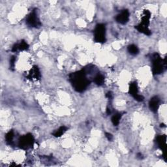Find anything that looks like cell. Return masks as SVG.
<instances>
[{"instance_id": "1", "label": "cell", "mask_w": 167, "mask_h": 167, "mask_svg": "<svg viewBox=\"0 0 167 167\" xmlns=\"http://www.w3.org/2000/svg\"><path fill=\"white\" fill-rule=\"evenodd\" d=\"M88 73L87 68L85 67L79 71L73 73L69 75L70 82L76 91L82 92L85 91L91 84V80L87 77Z\"/></svg>"}, {"instance_id": "2", "label": "cell", "mask_w": 167, "mask_h": 167, "mask_svg": "<svg viewBox=\"0 0 167 167\" xmlns=\"http://www.w3.org/2000/svg\"><path fill=\"white\" fill-rule=\"evenodd\" d=\"M152 72L154 75H160L166 68V57L162 59L159 54L155 53L152 56Z\"/></svg>"}, {"instance_id": "3", "label": "cell", "mask_w": 167, "mask_h": 167, "mask_svg": "<svg viewBox=\"0 0 167 167\" xmlns=\"http://www.w3.org/2000/svg\"><path fill=\"white\" fill-rule=\"evenodd\" d=\"M35 139L33 136L28 133L27 135L22 136L18 140V146L22 150H27L33 146Z\"/></svg>"}, {"instance_id": "4", "label": "cell", "mask_w": 167, "mask_h": 167, "mask_svg": "<svg viewBox=\"0 0 167 167\" xmlns=\"http://www.w3.org/2000/svg\"><path fill=\"white\" fill-rule=\"evenodd\" d=\"M94 40L96 43H104L106 41V27L103 24L96 25L94 30Z\"/></svg>"}, {"instance_id": "5", "label": "cell", "mask_w": 167, "mask_h": 167, "mask_svg": "<svg viewBox=\"0 0 167 167\" xmlns=\"http://www.w3.org/2000/svg\"><path fill=\"white\" fill-rule=\"evenodd\" d=\"M27 24L30 27L39 28L41 25V23L39 19L36 11L34 10L32 13L29 14L26 19Z\"/></svg>"}, {"instance_id": "6", "label": "cell", "mask_w": 167, "mask_h": 167, "mask_svg": "<svg viewBox=\"0 0 167 167\" xmlns=\"http://www.w3.org/2000/svg\"><path fill=\"white\" fill-rule=\"evenodd\" d=\"M156 142L158 144L159 147L163 151V158L165 161L166 159V135H159L156 137Z\"/></svg>"}, {"instance_id": "7", "label": "cell", "mask_w": 167, "mask_h": 167, "mask_svg": "<svg viewBox=\"0 0 167 167\" xmlns=\"http://www.w3.org/2000/svg\"><path fill=\"white\" fill-rule=\"evenodd\" d=\"M129 12L127 9L124 10L122 12L118 14L116 17V20L117 22L121 24H127L129 20Z\"/></svg>"}, {"instance_id": "8", "label": "cell", "mask_w": 167, "mask_h": 167, "mask_svg": "<svg viewBox=\"0 0 167 167\" xmlns=\"http://www.w3.org/2000/svg\"><path fill=\"white\" fill-rule=\"evenodd\" d=\"M159 104H160V99H159L157 96H154V97L151 98L149 102V107L150 110L154 113H156L157 110L159 109Z\"/></svg>"}, {"instance_id": "9", "label": "cell", "mask_w": 167, "mask_h": 167, "mask_svg": "<svg viewBox=\"0 0 167 167\" xmlns=\"http://www.w3.org/2000/svg\"><path fill=\"white\" fill-rule=\"evenodd\" d=\"M27 78L29 79H35L36 80H39L40 78V73L37 66H33V68L31 69L29 75L27 76Z\"/></svg>"}, {"instance_id": "10", "label": "cell", "mask_w": 167, "mask_h": 167, "mask_svg": "<svg viewBox=\"0 0 167 167\" xmlns=\"http://www.w3.org/2000/svg\"><path fill=\"white\" fill-rule=\"evenodd\" d=\"M150 18H151V13L149 10H144L142 14V18H141L142 21H141L140 24L144 25V26L148 27V25H150Z\"/></svg>"}, {"instance_id": "11", "label": "cell", "mask_w": 167, "mask_h": 167, "mask_svg": "<svg viewBox=\"0 0 167 167\" xmlns=\"http://www.w3.org/2000/svg\"><path fill=\"white\" fill-rule=\"evenodd\" d=\"M29 49V44L25 41V40H22L20 41V43H17L14 44L13 46L12 51L13 52H16L17 50H25Z\"/></svg>"}, {"instance_id": "12", "label": "cell", "mask_w": 167, "mask_h": 167, "mask_svg": "<svg viewBox=\"0 0 167 167\" xmlns=\"http://www.w3.org/2000/svg\"><path fill=\"white\" fill-rule=\"evenodd\" d=\"M129 92L130 95L133 96V97H136L137 95H139V90H138V86H137L136 82H133L129 86Z\"/></svg>"}, {"instance_id": "13", "label": "cell", "mask_w": 167, "mask_h": 167, "mask_svg": "<svg viewBox=\"0 0 167 167\" xmlns=\"http://www.w3.org/2000/svg\"><path fill=\"white\" fill-rule=\"evenodd\" d=\"M135 28L138 30L140 33H144V35H150L151 34V31L148 28V27L146 26H144L143 25H141L140 24L137 25L135 26Z\"/></svg>"}, {"instance_id": "14", "label": "cell", "mask_w": 167, "mask_h": 167, "mask_svg": "<svg viewBox=\"0 0 167 167\" xmlns=\"http://www.w3.org/2000/svg\"><path fill=\"white\" fill-rule=\"evenodd\" d=\"M94 82L97 86H102L104 84V82H105V77L103 76V75L99 73L95 75L94 79Z\"/></svg>"}, {"instance_id": "15", "label": "cell", "mask_w": 167, "mask_h": 167, "mask_svg": "<svg viewBox=\"0 0 167 167\" xmlns=\"http://www.w3.org/2000/svg\"><path fill=\"white\" fill-rule=\"evenodd\" d=\"M67 130V127L65 126H61L53 133V135L55 137H60L64 134Z\"/></svg>"}, {"instance_id": "16", "label": "cell", "mask_w": 167, "mask_h": 167, "mask_svg": "<svg viewBox=\"0 0 167 167\" xmlns=\"http://www.w3.org/2000/svg\"><path fill=\"white\" fill-rule=\"evenodd\" d=\"M127 50H128L129 54L133 55H137L139 53V48L137 47L136 45H135V44H131V45H129L127 48Z\"/></svg>"}, {"instance_id": "17", "label": "cell", "mask_w": 167, "mask_h": 167, "mask_svg": "<svg viewBox=\"0 0 167 167\" xmlns=\"http://www.w3.org/2000/svg\"><path fill=\"white\" fill-rule=\"evenodd\" d=\"M14 131H13V130H10V131H9L8 133H7V135L5 136L6 142L8 144L11 145L13 143V140L14 139Z\"/></svg>"}, {"instance_id": "18", "label": "cell", "mask_w": 167, "mask_h": 167, "mask_svg": "<svg viewBox=\"0 0 167 167\" xmlns=\"http://www.w3.org/2000/svg\"><path fill=\"white\" fill-rule=\"evenodd\" d=\"M121 118V114L120 113H117L114 114L112 118V122L114 126H118L120 124V119Z\"/></svg>"}, {"instance_id": "19", "label": "cell", "mask_w": 167, "mask_h": 167, "mask_svg": "<svg viewBox=\"0 0 167 167\" xmlns=\"http://www.w3.org/2000/svg\"><path fill=\"white\" fill-rule=\"evenodd\" d=\"M15 62H16V57L12 56L10 59V69L11 70H14V66H15Z\"/></svg>"}, {"instance_id": "20", "label": "cell", "mask_w": 167, "mask_h": 167, "mask_svg": "<svg viewBox=\"0 0 167 167\" xmlns=\"http://www.w3.org/2000/svg\"><path fill=\"white\" fill-rule=\"evenodd\" d=\"M136 101H139V102H142V101H144V97H143L142 95H138L136 96V97H135L134 98Z\"/></svg>"}, {"instance_id": "21", "label": "cell", "mask_w": 167, "mask_h": 167, "mask_svg": "<svg viewBox=\"0 0 167 167\" xmlns=\"http://www.w3.org/2000/svg\"><path fill=\"white\" fill-rule=\"evenodd\" d=\"M105 136L106 137V139H108L109 141H111L113 139V136L112 134H110L109 133H105Z\"/></svg>"}, {"instance_id": "22", "label": "cell", "mask_w": 167, "mask_h": 167, "mask_svg": "<svg viewBox=\"0 0 167 167\" xmlns=\"http://www.w3.org/2000/svg\"><path fill=\"white\" fill-rule=\"evenodd\" d=\"M112 97H113V95H112V92H108L107 94H106V97L108 98L109 99H112Z\"/></svg>"}, {"instance_id": "23", "label": "cell", "mask_w": 167, "mask_h": 167, "mask_svg": "<svg viewBox=\"0 0 167 167\" xmlns=\"http://www.w3.org/2000/svg\"><path fill=\"white\" fill-rule=\"evenodd\" d=\"M106 114H108V115L111 114V110H110V109L107 108V109H106Z\"/></svg>"}]
</instances>
